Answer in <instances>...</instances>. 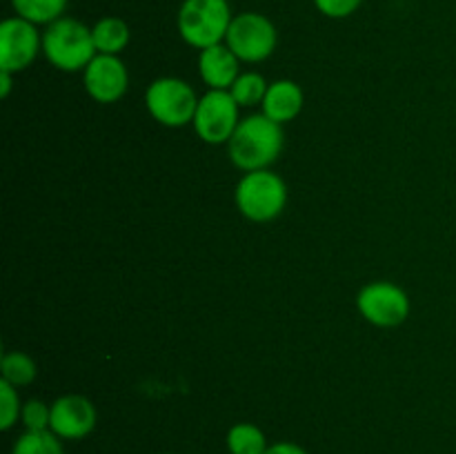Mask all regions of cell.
<instances>
[{
	"instance_id": "cell-24",
	"label": "cell",
	"mask_w": 456,
	"mask_h": 454,
	"mask_svg": "<svg viewBox=\"0 0 456 454\" xmlns=\"http://www.w3.org/2000/svg\"><path fill=\"white\" fill-rule=\"evenodd\" d=\"M12 92V71L0 69V96L7 98Z\"/></svg>"
},
{
	"instance_id": "cell-2",
	"label": "cell",
	"mask_w": 456,
	"mask_h": 454,
	"mask_svg": "<svg viewBox=\"0 0 456 454\" xmlns=\"http://www.w3.org/2000/svg\"><path fill=\"white\" fill-rule=\"evenodd\" d=\"M43 52L61 71H80L96 58V45L89 27L76 18H58L43 34Z\"/></svg>"
},
{
	"instance_id": "cell-22",
	"label": "cell",
	"mask_w": 456,
	"mask_h": 454,
	"mask_svg": "<svg viewBox=\"0 0 456 454\" xmlns=\"http://www.w3.org/2000/svg\"><path fill=\"white\" fill-rule=\"evenodd\" d=\"M363 0H314V7L328 18H347L361 7Z\"/></svg>"
},
{
	"instance_id": "cell-11",
	"label": "cell",
	"mask_w": 456,
	"mask_h": 454,
	"mask_svg": "<svg viewBox=\"0 0 456 454\" xmlns=\"http://www.w3.org/2000/svg\"><path fill=\"white\" fill-rule=\"evenodd\" d=\"M127 67L118 56L96 53L92 62L85 67V89L98 102H116L127 92Z\"/></svg>"
},
{
	"instance_id": "cell-5",
	"label": "cell",
	"mask_w": 456,
	"mask_h": 454,
	"mask_svg": "<svg viewBox=\"0 0 456 454\" xmlns=\"http://www.w3.org/2000/svg\"><path fill=\"white\" fill-rule=\"evenodd\" d=\"M145 102L150 114L165 127H183L194 123L196 107H199L194 89L181 78L154 80L147 89Z\"/></svg>"
},
{
	"instance_id": "cell-18",
	"label": "cell",
	"mask_w": 456,
	"mask_h": 454,
	"mask_svg": "<svg viewBox=\"0 0 456 454\" xmlns=\"http://www.w3.org/2000/svg\"><path fill=\"white\" fill-rule=\"evenodd\" d=\"M3 378L12 385H29L36 378L38 369H36V361L25 352H9L3 356Z\"/></svg>"
},
{
	"instance_id": "cell-20",
	"label": "cell",
	"mask_w": 456,
	"mask_h": 454,
	"mask_svg": "<svg viewBox=\"0 0 456 454\" xmlns=\"http://www.w3.org/2000/svg\"><path fill=\"white\" fill-rule=\"evenodd\" d=\"M22 414L20 399H18L16 385L9 381H0V427L3 430H12L16 426L18 417Z\"/></svg>"
},
{
	"instance_id": "cell-13",
	"label": "cell",
	"mask_w": 456,
	"mask_h": 454,
	"mask_svg": "<svg viewBox=\"0 0 456 454\" xmlns=\"http://www.w3.org/2000/svg\"><path fill=\"white\" fill-rule=\"evenodd\" d=\"M263 114L283 125L297 118L303 109V89L294 80H276L263 98Z\"/></svg>"
},
{
	"instance_id": "cell-1",
	"label": "cell",
	"mask_w": 456,
	"mask_h": 454,
	"mask_svg": "<svg viewBox=\"0 0 456 454\" xmlns=\"http://www.w3.org/2000/svg\"><path fill=\"white\" fill-rule=\"evenodd\" d=\"M283 150L281 125L265 114L248 116L239 123L234 136L230 138V158L236 167L245 172L265 169L274 163Z\"/></svg>"
},
{
	"instance_id": "cell-12",
	"label": "cell",
	"mask_w": 456,
	"mask_h": 454,
	"mask_svg": "<svg viewBox=\"0 0 456 454\" xmlns=\"http://www.w3.org/2000/svg\"><path fill=\"white\" fill-rule=\"evenodd\" d=\"M199 69L209 89H227L239 78V58L227 45H214L200 52Z\"/></svg>"
},
{
	"instance_id": "cell-7",
	"label": "cell",
	"mask_w": 456,
	"mask_h": 454,
	"mask_svg": "<svg viewBox=\"0 0 456 454\" xmlns=\"http://www.w3.org/2000/svg\"><path fill=\"white\" fill-rule=\"evenodd\" d=\"M239 102L227 89H209L199 101L194 116V129L209 145L230 142L239 127Z\"/></svg>"
},
{
	"instance_id": "cell-16",
	"label": "cell",
	"mask_w": 456,
	"mask_h": 454,
	"mask_svg": "<svg viewBox=\"0 0 456 454\" xmlns=\"http://www.w3.org/2000/svg\"><path fill=\"white\" fill-rule=\"evenodd\" d=\"M13 12L34 25H52L67 7V0H12Z\"/></svg>"
},
{
	"instance_id": "cell-8",
	"label": "cell",
	"mask_w": 456,
	"mask_h": 454,
	"mask_svg": "<svg viewBox=\"0 0 456 454\" xmlns=\"http://www.w3.org/2000/svg\"><path fill=\"white\" fill-rule=\"evenodd\" d=\"M359 312L365 320L379 328H396L410 314V298L399 285L377 280L365 285L356 298Z\"/></svg>"
},
{
	"instance_id": "cell-15",
	"label": "cell",
	"mask_w": 456,
	"mask_h": 454,
	"mask_svg": "<svg viewBox=\"0 0 456 454\" xmlns=\"http://www.w3.org/2000/svg\"><path fill=\"white\" fill-rule=\"evenodd\" d=\"M270 448L265 432L254 423H236L227 432V450L230 454H265Z\"/></svg>"
},
{
	"instance_id": "cell-3",
	"label": "cell",
	"mask_w": 456,
	"mask_h": 454,
	"mask_svg": "<svg viewBox=\"0 0 456 454\" xmlns=\"http://www.w3.org/2000/svg\"><path fill=\"white\" fill-rule=\"evenodd\" d=\"M232 20L227 0H183L178 9V34L187 45L203 52L225 40Z\"/></svg>"
},
{
	"instance_id": "cell-14",
	"label": "cell",
	"mask_w": 456,
	"mask_h": 454,
	"mask_svg": "<svg viewBox=\"0 0 456 454\" xmlns=\"http://www.w3.org/2000/svg\"><path fill=\"white\" fill-rule=\"evenodd\" d=\"M92 36L98 53L118 56L129 43V27L123 18L107 16L101 18V20L92 27Z\"/></svg>"
},
{
	"instance_id": "cell-21",
	"label": "cell",
	"mask_w": 456,
	"mask_h": 454,
	"mask_svg": "<svg viewBox=\"0 0 456 454\" xmlns=\"http://www.w3.org/2000/svg\"><path fill=\"white\" fill-rule=\"evenodd\" d=\"M22 423L29 432H43L49 430V423H52V405L43 403V401H27L22 405V414H20Z\"/></svg>"
},
{
	"instance_id": "cell-19",
	"label": "cell",
	"mask_w": 456,
	"mask_h": 454,
	"mask_svg": "<svg viewBox=\"0 0 456 454\" xmlns=\"http://www.w3.org/2000/svg\"><path fill=\"white\" fill-rule=\"evenodd\" d=\"M267 87H270V85L265 83V78H263L261 74L248 71V74L239 76V78L234 80L230 92L232 96H234V101L239 102V107H252V105H258V102H263V98H265L267 93Z\"/></svg>"
},
{
	"instance_id": "cell-4",
	"label": "cell",
	"mask_w": 456,
	"mask_h": 454,
	"mask_svg": "<svg viewBox=\"0 0 456 454\" xmlns=\"http://www.w3.org/2000/svg\"><path fill=\"white\" fill-rule=\"evenodd\" d=\"M288 203V187L279 174L267 169L248 172L236 187V205L240 214L254 223H267L279 216Z\"/></svg>"
},
{
	"instance_id": "cell-17",
	"label": "cell",
	"mask_w": 456,
	"mask_h": 454,
	"mask_svg": "<svg viewBox=\"0 0 456 454\" xmlns=\"http://www.w3.org/2000/svg\"><path fill=\"white\" fill-rule=\"evenodd\" d=\"M12 454H65L61 439L52 430L29 432L18 436Z\"/></svg>"
},
{
	"instance_id": "cell-9",
	"label": "cell",
	"mask_w": 456,
	"mask_h": 454,
	"mask_svg": "<svg viewBox=\"0 0 456 454\" xmlns=\"http://www.w3.org/2000/svg\"><path fill=\"white\" fill-rule=\"evenodd\" d=\"M43 49V38L34 22L20 16L3 20L0 25V69L16 71L27 69Z\"/></svg>"
},
{
	"instance_id": "cell-10",
	"label": "cell",
	"mask_w": 456,
	"mask_h": 454,
	"mask_svg": "<svg viewBox=\"0 0 456 454\" xmlns=\"http://www.w3.org/2000/svg\"><path fill=\"white\" fill-rule=\"evenodd\" d=\"M96 427V408L87 396L65 394L52 403V423L49 430L58 439L78 441L92 434Z\"/></svg>"
},
{
	"instance_id": "cell-23",
	"label": "cell",
	"mask_w": 456,
	"mask_h": 454,
	"mask_svg": "<svg viewBox=\"0 0 456 454\" xmlns=\"http://www.w3.org/2000/svg\"><path fill=\"white\" fill-rule=\"evenodd\" d=\"M265 454H307L301 445L289 443V441H281V443H272L265 450Z\"/></svg>"
},
{
	"instance_id": "cell-6",
	"label": "cell",
	"mask_w": 456,
	"mask_h": 454,
	"mask_svg": "<svg viewBox=\"0 0 456 454\" xmlns=\"http://www.w3.org/2000/svg\"><path fill=\"white\" fill-rule=\"evenodd\" d=\"M276 27L267 16L256 12H245L234 16L227 29L225 45L236 53L239 61L261 62L276 49Z\"/></svg>"
}]
</instances>
